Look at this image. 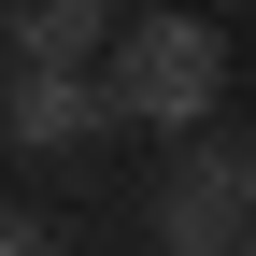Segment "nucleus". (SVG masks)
<instances>
[{"mask_svg":"<svg viewBox=\"0 0 256 256\" xmlns=\"http://www.w3.org/2000/svg\"><path fill=\"white\" fill-rule=\"evenodd\" d=\"M114 128H156V142H200L214 100H228V28L214 14H128V43L100 57Z\"/></svg>","mask_w":256,"mask_h":256,"instance_id":"nucleus-1","label":"nucleus"},{"mask_svg":"<svg viewBox=\"0 0 256 256\" xmlns=\"http://www.w3.org/2000/svg\"><path fill=\"white\" fill-rule=\"evenodd\" d=\"M142 228H156V256H256V142L242 128L171 142L142 185Z\"/></svg>","mask_w":256,"mask_h":256,"instance_id":"nucleus-2","label":"nucleus"},{"mask_svg":"<svg viewBox=\"0 0 256 256\" xmlns=\"http://www.w3.org/2000/svg\"><path fill=\"white\" fill-rule=\"evenodd\" d=\"M0 128H14L28 171H43V156H86V142H114V86L100 72H14L0 86Z\"/></svg>","mask_w":256,"mask_h":256,"instance_id":"nucleus-3","label":"nucleus"},{"mask_svg":"<svg viewBox=\"0 0 256 256\" xmlns=\"http://www.w3.org/2000/svg\"><path fill=\"white\" fill-rule=\"evenodd\" d=\"M0 43H14V72H100L128 14L114 0H0Z\"/></svg>","mask_w":256,"mask_h":256,"instance_id":"nucleus-4","label":"nucleus"},{"mask_svg":"<svg viewBox=\"0 0 256 256\" xmlns=\"http://www.w3.org/2000/svg\"><path fill=\"white\" fill-rule=\"evenodd\" d=\"M0 256H57V214H43V200H14V228H0Z\"/></svg>","mask_w":256,"mask_h":256,"instance_id":"nucleus-5","label":"nucleus"}]
</instances>
